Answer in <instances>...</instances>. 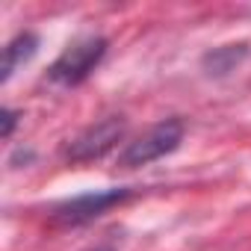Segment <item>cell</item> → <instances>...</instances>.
<instances>
[{
	"mask_svg": "<svg viewBox=\"0 0 251 251\" xmlns=\"http://www.w3.org/2000/svg\"><path fill=\"white\" fill-rule=\"evenodd\" d=\"M180 142H183V124H180L177 118H166V121L154 124L151 130H145L139 139L127 142V148L118 154V166H121V169L148 166V163H154V160L172 154Z\"/></svg>",
	"mask_w": 251,
	"mask_h": 251,
	"instance_id": "cell-1",
	"label": "cell"
},
{
	"mask_svg": "<svg viewBox=\"0 0 251 251\" xmlns=\"http://www.w3.org/2000/svg\"><path fill=\"white\" fill-rule=\"evenodd\" d=\"M103 53H106L103 36H83V39L71 42L56 56V62L48 68V77L59 86H77L95 71V65L103 59Z\"/></svg>",
	"mask_w": 251,
	"mask_h": 251,
	"instance_id": "cell-2",
	"label": "cell"
},
{
	"mask_svg": "<svg viewBox=\"0 0 251 251\" xmlns=\"http://www.w3.org/2000/svg\"><path fill=\"white\" fill-rule=\"evenodd\" d=\"M124 130H127V121L121 115H106L89 127L83 133H77L68 145H65V160L68 163H92L100 160L106 151L115 148V142H121Z\"/></svg>",
	"mask_w": 251,
	"mask_h": 251,
	"instance_id": "cell-3",
	"label": "cell"
},
{
	"mask_svg": "<svg viewBox=\"0 0 251 251\" xmlns=\"http://www.w3.org/2000/svg\"><path fill=\"white\" fill-rule=\"evenodd\" d=\"M130 198V189H103V192H86V195H77L65 204H59L53 210V222L56 225H83V222H92L98 219L100 213H106L109 207L121 204Z\"/></svg>",
	"mask_w": 251,
	"mask_h": 251,
	"instance_id": "cell-4",
	"label": "cell"
},
{
	"mask_svg": "<svg viewBox=\"0 0 251 251\" xmlns=\"http://www.w3.org/2000/svg\"><path fill=\"white\" fill-rule=\"evenodd\" d=\"M36 48H39V39H36L33 33H18V36L6 45V50H3V74H0V80L9 83V77H12L24 62H30V59L36 56Z\"/></svg>",
	"mask_w": 251,
	"mask_h": 251,
	"instance_id": "cell-5",
	"label": "cell"
},
{
	"mask_svg": "<svg viewBox=\"0 0 251 251\" xmlns=\"http://www.w3.org/2000/svg\"><path fill=\"white\" fill-rule=\"evenodd\" d=\"M245 53H248V45L245 42H239V45H225V48H216V50H210L207 56H204V68H207V74H216V77H222V74H227V71H233L242 59H245Z\"/></svg>",
	"mask_w": 251,
	"mask_h": 251,
	"instance_id": "cell-6",
	"label": "cell"
},
{
	"mask_svg": "<svg viewBox=\"0 0 251 251\" xmlns=\"http://www.w3.org/2000/svg\"><path fill=\"white\" fill-rule=\"evenodd\" d=\"M15 121H18V115H15L12 109H3V130H0V133H3V139H9V136H12Z\"/></svg>",
	"mask_w": 251,
	"mask_h": 251,
	"instance_id": "cell-7",
	"label": "cell"
},
{
	"mask_svg": "<svg viewBox=\"0 0 251 251\" xmlns=\"http://www.w3.org/2000/svg\"><path fill=\"white\" fill-rule=\"evenodd\" d=\"M95 251H112V248H109V245H100V248H95Z\"/></svg>",
	"mask_w": 251,
	"mask_h": 251,
	"instance_id": "cell-8",
	"label": "cell"
}]
</instances>
